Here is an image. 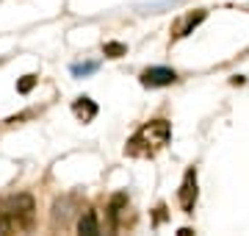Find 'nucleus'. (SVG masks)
<instances>
[{"instance_id": "nucleus-8", "label": "nucleus", "mask_w": 249, "mask_h": 236, "mask_svg": "<svg viewBox=\"0 0 249 236\" xmlns=\"http://www.w3.org/2000/svg\"><path fill=\"white\" fill-rule=\"evenodd\" d=\"M70 203L72 197H64V200H55V206H53V225H64L67 219H70Z\"/></svg>"}, {"instance_id": "nucleus-9", "label": "nucleus", "mask_w": 249, "mask_h": 236, "mask_svg": "<svg viewBox=\"0 0 249 236\" xmlns=\"http://www.w3.org/2000/svg\"><path fill=\"white\" fill-rule=\"evenodd\" d=\"M72 70V75H75V78H89V75H94L100 70V64L97 61H86V64H72L70 67Z\"/></svg>"}, {"instance_id": "nucleus-6", "label": "nucleus", "mask_w": 249, "mask_h": 236, "mask_svg": "<svg viewBox=\"0 0 249 236\" xmlns=\"http://www.w3.org/2000/svg\"><path fill=\"white\" fill-rule=\"evenodd\" d=\"M127 209V195L124 192H116L114 197H111V203H108V219L116 225V219H119V214Z\"/></svg>"}, {"instance_id": "nucleus-5", "label": "nucleus", "mask_w": 249, "mask_h": 236, "mask_svg": "<svg viewBox=\"0 0 249 236\" xmlns=\"http://www.w3.org/2000/svg\"><path fill=\"white\" fill-rule=\"evenodd\" d=\"M72 114L78 119H83V122H89V119L97 117V103L91 98H78L75 103H72Z\"/></svg>"}, {"instance_id": "nucleus-10", "label": "nucleus", "mask_w": 249, "mask_h": 236, "mask_svg": "<svg viewBox=\"0 0 249 236\" xmlns=\"http://www.w3.org/2000/svg\"><path fill=\"white\" fill-rule=\"evenodd\" d=\"M103 53H106V59H122V56H127V45H122V42H106Z\"/></svg>"}, {"instance_id": "nucleus-1", "label": "nucleus", "mask_w": 249, "mask_h": 236, "mask_svg": "<svg viewBox=\"0 0 249 236\" xmlns=\"http://www.w3.org/2000/svg\"><path fill=\"white\" fill-rule=\"evenodd\" d=\"M172 139V125L166 119H150L147 125H142L133 137L127 139L124 145V153L127 156H139V158H147V156H155L158 150L169 145Z\"/></svg>"}, {"instance_id": "nucleus-7", "label": "nucleus", "mask_w": 249, "mask_h": 236, "mask_svg": "<svg viewBox=\"0 0 249 236\" xmlns=\"http://www.w3.org/2000/svg\"><path fill=\"white\" fill-rule=\"evenodd\" d=\"M78 231H80L83 236H97V234H100L97 214H94V211H86V214L78 219Z\"/></svg>"}, {"instance_id": "nucleus-11", "label": "nucleus", "mask_w": 249, "mask_h": 236, "mask_svg": "<svg viewBox=\"0 0 249 236\" xmlns=\"http://www.w3.org/2000/svg\"><path fill=\"white\" fill-rule=\"evenodd\" d=\"M205 17H208V11H205V9H199L196 14H191V17H188V22L183 25V31H180V37H188V34H194V28L199 25V22H205Z\"/></svg>"}, {"instance_id": "nucleus-12", "label": "nucleus", "mask_w": 249, "mask_h": 236, "mask_svg": "<svg viewBox=\"0 0 249 236\" xmlns=\"http://www.w3.org/2000/svg\"><path fill=\"white\" fill-rule=\"evenodd\" d=\"M36 83H39V78H36V75H22V78L17 81V92H19V95H28Z\"/></svg>"}, {"instance_id": "nucleus-13", "label": "nucleus", "mask_w": 249, "mask_h": 236, "mask_svg": "<svg viewBox=\"0 0 249 236\" xmlns=\"http://www.w3.org/2000/svg\"><path fill=\"white\" fill-rule=\"evenodd\" d=\"M191 234H194L191 228H180V231H178V236H191Z\"/></svg>"}, {"instance_id": "nucleus-3", "label": "nucleus", "mask_w": 249, "mask_h": 236, "mask_svg": "<svg viewBox=\"0 0 249 236\" xmlns=\"http://www.w3.org/2000/svg\"><path fill=\"white\" fill-rule=\"evenodd\" d=\"M196 195H199V189H196V167H188L186 175H183V181H180V189H178L180 209L186 211V214H191V211H194Z\"/></svg>"}, {"instance_id": "nucleus-4", "label": "nucleus", "mask_w": 249, "mask_h": 236, "mask_svg": "<svg viewBox=\"0 0 249 236\" xmlns=\"http://www.w3.org/2000/svg\"><path fill=\"white\" fill-rule=\"evenodd\" d=\"M139 81H142L144 89H163V86H172L178 81V73L169 67H150L139 75Z\"/></svg>"}, {"instance_id": "nucleus-2", "label": "nucleus", "mask_w": 249, "mask_h": 236, "mask_svg": "<svg viewBox=\"0 0 249 236\" xmlns=\"http://www.w3.org/2000/svg\"><path fill=\"white\" fill-rule=\"evenodd\" d=\"M36 203L31 195H9L0 200V231L3 234H22L34 228Z\"/></svg>"}]
</instances>
